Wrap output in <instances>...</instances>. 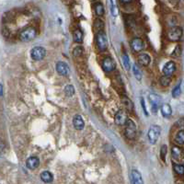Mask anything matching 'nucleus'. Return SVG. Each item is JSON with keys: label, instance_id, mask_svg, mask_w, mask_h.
I'll list each match as a JSON object with an SVG mask.
<instances>
[{"label": "nucleus", "instance_id": "f257e3e1", "mask_svg": "<svg viewBox=\"0 0 184 184\" xmlns=\"http://www.w3.org/2000/svg\"><path fill=\"white\" fill-rule=\"evenodd\" d=\"M160 133H161L160 126H158V125H152V126L149 128L148 133H147V138H148V141L150 142V144H152V145L156 144L160 136Z\"/></svg>", "mask_w": 184, "mask_h": 184}, {"label": "nucleus", "instance_id": "f03ea898", "mask_svg": "<svg viewBox=\"0 0 184 184\" xmlns=\"http://www.w3.org/2000/svg\"><path fill=\"white\" fill-rule=\"evenodd\" d=\"M124 135L128 139L133 140L136 136V125L135 122L128 119V121L125 123V131Z\"/></svg>", "mask_w": 184, "mask_h": 184}, {"label": "nucleus", "instance_id": "7ed1b4c3", "mask_svg": "<svg viewBox=\"0 0 184 184\" xmlns=\"http://www.w3.org/2000/svg\"><path fill=\"white\" fill-rule=\"evenodd\" d=\"M36 35H37L36 30L32 27H30V28H27L21 31L20 35V39L22 41H24V43H28V41L34 40Z\"/></svg>", "mask_w": 184, "mask_h": 184}, {"label": "nucleus", "instance_id": "20e7f679", "mask_svg": "<svg viewBox=\"0 0 184 184\" xmlns=\"http://www.w3.org/2000/svg\"><path fill=\"white\" fill-rule=\"evenodd\" d=\"M148 100L150 106H151V111L153 113H156L157 110L159 109V107L161 106V98L159 95L155 94V93H151L148 96Z\"/></svg>", "mask_w": 184, "mask_h": 184}, {"label": "nucleus", "instance_id": "39448f33", "mask_svg": "<svg viewBox=\"0 0 184 184\" xmlns=\"http://www.w3.org/2000/svg\"><path fill=\"white\" fill-rule=\"evenodd\" d=\"M46 55V50L41 46H36L31 49L30 56L34 61L43 60Z\"/></svg>", "mask_w": 184, "mask_h": 184}, {"label": "nucleus", "instance_id": "423d86ee", "mask_svg": "<svg viewBox=\"0 0 184 184\" xmlns=\"http://www.w3.org/2000/svg\"><path fill=\"white\" fill-rule=\"evenodd\" d=\"M96 41H97V45L100 51H106L108 48V41L106 34L103 31H98L97 36H96Z\"/></svg>", "mask_w": 184, "mask_h": 184}, {"label": "nucleus", "instance_id": "0eeeda50", "mask_svg": "<svg viewBox=\"0 0 184 184\" xmlns=\"http://www.w3.org/2000/svg\"><path fill=\"white\" fill-rule=\"evenodd\" d=\"M182 33H183V31L180 27H174L170 30L168 37L171 41H178L180 40L181 36H182Z\"/></svg>", "mask_w": 184, "mask_h": 184}, {"label": "nucleus", "instance_id": "6e6552de", "mask_svg": "<svg viewBox=\"0 0 184 184\" xmlns=\"http://www.w3.org/2000/svg\"><path fill=\"white\" fill-rule=\"evenodd\" d=\"M102 68L105 72H112L116 68V63L112 57H106L102 62Z\"/></svg>", "mask_w": 184, "mask_h": 184}, {"label": "nucleus", "instance_id": "1a4fd4ad", "mask_svg": "<svg viewBox=\"0 0 184 184\" xmlns=\"http://www.w3.org/2000/svg\"><path fill=\"white\" fill-rule=\"evenodd\" d=\"M127 121H128L127 113L122 110H120L114 116V122L117 125H121V126H122V125H125Z\"/></svg>", "mask_w": 184, "mask_h": 184}, {"label": "nucleus", "instance_id": "9d476101", "mask_svg": "<svg viewBox=\"0 0 184 184\" xmlns=\"http://www.w3.org/2000/svg\"><path fill=\"white\" fill-rule=\"evenodd\" d=\"M55 69H56V72L59 74L60 76H63V77L67 76L70 73L69 66L64 62H57L55 65Z\"/></svg>", "mask_w": 184, "mask_h": 184}, {"label": "nucleus", "instance_id": "9b49d317", "mask_svg": "<svg viewBox=\"0 0 184 184\" xmlns=\"http://www.w3.org/2000/svg\"><path fill=\"white\" fill-rule=\"evenodd\" d=\"M131 47L135 53H139L141 51H143L145 48V43L142 39L140 38H135L131 43Z\"/></svg>", "mask_w": 184, "mask_h": 184}, {"label": "nucleus", "instance_id": "f8f14e48", "mask_svg": "<svg viewBox=\"0 0 184 184\" xmlns=\"http://www.w3.org/2000/svg\"><path fill=\"white\" fill-rule=\"evenodd\" d=\"M175 71H176V64H175L173 61L168 62L163 67V73L165 76L171 77Z\"/></svg>", "mask_w": 184, "mask_h": 184}, {"label": "nucleus", "instance_id": "ddd939ff", "mask_svg": "<svg viewBox=\"0 0 184 184\" xmlns=\"http://www.w3.org/2000/svg\"><path fill=\"white\" fill-rule=\"evenodd\" d=\"M26 166L29 170H34L40 166V159L37 156H30L26 161Z\"/></svg>", "mask_w": 184, "mask_h": 184}, {"label": "nucleus", "instance_id": "4468645a", "mask_svg": "<svg viewBox=\"0 0 184 184\" xmlns=\"http://www.w3.org/2000/svg\"><path fill=\"white\" fill-rule=\"evenodd\" d=\"M73 125H74V128L78 130V131L84 129V127H85V122H84V120H83L81 115H76V116L74 117V119H73Z\"/></svg>", "mask_w": 184, "mask_h": 184}, {"label": "nucleus", "instance_id": "2eb2a0df", "mask_svg": "<svg viewBox=\"0 0 184 184\" xmlns=\"http://www.w3.org/2000/svg\"><path fill=\"white\" fill-rule=\"evenodd\" d=\"M151 62V58L146 54H141L138 56V63L142 66H147Z\"/></svg>", "mask_w": 184, "mask_h": 184}, {"label": "nucleus", "instance_id": "dca6fc26", "mask_svg": "<svg viewBox=\"0 0 184 184\" xmlns=\"http://www.w3.org/2000/svg\"><path fill=\"white\" fill-rule=\"evenodd\" d=\"M131 178H132V182L135 184H141L143 183V180H142L141 174L136 170H133L131 172Z\"/></svg>", "mask_w": 184, "mask_h": 184}, {"label": "nucleus", "instance_id": "f3484780", "mask_svg": "<svg viewBox=\"0 0 184 184\" xmlns=\"http://www.w3.org/2000/svg\"><path fill=\"white\" fill-rule=\"evenodd\" d=\"M182 155H183V152L182 150L178 147V146H173L172 149H171V156L174 159H177V160H180V158L182 157Z\"/></svg>", "mask_w": 184, "mask_h": 184}, {"label": "nucleus", "instance_id": "a211bd4d", "mask_svg": "<svg viewBox=\"0 0 184 184\" xmlns=\"http://www.w3.org/2000/svg\"><path fill=\"white\" fill-rule=\"evenodd\" d=\"M40 177H41V180H43V182H46V183L52 182L53 180H54L53 174L51 172H49V171H43V172H41V175H40Z\"/></svg>", "mask_w": 184, "mask_h": 184}, {"label": "nucleus", "instance_id": "6ab92c4d", "mask_svg": "<svg viewBox=\"0 0 184 184\" xmlns=\"http://www.w3.org/2000/svg\"><path fill=\"white\" fill-rule=\"evenodd\" d=\"M161 110V114L165 117V118H169L172 113L171 107L169 104H163L160 108Z\"/></svg>", "mask_w": 184, "mask_h": 184}, {"label": "nucleus", "instance_id": "aec40b11", "mask_svg": "<svg viewBox=\"0 0 184 184\" xmlns=\"http://www.w3.org/2000/svg\"><path fill=\"white\" fill-rule=\"evenodd\" d=\"M122 64L123 65L124 69L129 70L131 67V64H130V59L129 56L127 55V54H122Z\"/></svg>", "mask_w": 184, "mask_h": 184}, {"label": "nucleus", "instance_id": "412c9836", "mask_svg": "<svg viewBox=\"0 0 184 184\" xmlns=\"http://www.w3.org/2000/svg\"><path fill=\"white\" fill-rule=\"evenodd\" d=\"M122 102L123 103V105L125 106V108H126L129 112H132L133 111V104L132 100L130 99H128L127 97H122Z\"/></svg>", "mask_w": 184, "mask_h": 184}, {"label": "nucleus", "instance_id": "4be33fe9", "mask_svg": "<svg viewBox=\"0 0 184 184\" xmlns=\"http://www.w3.org/2000/svg\"><path fill=\"white\" fill-rule=\"evenodd\" d=\"M73 37H74V41H76V43H82L83 41V32L78 29L75 30Z\"/></svg>", "mask_w": 184, "mask_h": 184}, {"label": "nucleus", "instance_id": "5701e85b", "mask_svg": "<svg viewBox=\"0 0 184 184\" xmlns=\"http://www.w3.org/2000/svg\"><path fill=\"white\" fill-rule=\"evenodd\" d=\"M175 141L179 145H184V130H180L175 136Z\"/></svg>", "mask_w": 184, "mask_h": 184}, {"label": "nucleus", "instance_id": "b1692460", "mask_svg": "<svg viewBox=\"0 0 184 184\" xmlns=\"http://www.w3.org/2000/svg\"><path fill=\"white\" fill-rule=\"evenodd\" d=\"M111 12L112 15L114 17H117L119 14V10H118V7H117V3L116 0H111Z\"/></svg>", "mask_w": 184, "mask_h": 184}, {"label": "nucleus", "instance_id": "393cba45", "mask_svg": "<svg viewBox=\"0 0 184 184\" xmlns=\"http://www.w3.org/2000/svg\"><path fill=\"white\" fill-rule=\"evenodd\" d=\"M95 12H96L97 16H99V17L103 16V14H104V7L100 2L96 3V5H95Z\"/></svg>", "mask_w": 184, "mask_h": 184}, {"label": "nucleus", "instance_id": "a878e982", "mask_svg": "<svg viewBox=\"0 0 184 184\" xmlns=\"http://www.w3.org/2000/svg\"><path fill=\"white\" fill-rule=\"evenodd\" d=\"M170 82H171V79H170V77H168V76H164L162 78H160L159 79V83L162 87H169L170 85Z\"/></svg>", "mask_w": 184, "mask_h": 184}, {"label": "nucleus", "instance_id": "bb28decb", "mask_svg": "<svg viewBox=\"0 0 184 184\" xmlns=\"http://www.w3.org/2000/svg\"><path fill=\"white\" fill-rule=\"evenodd\" d=\"M133 76H135V78L138 81H140L142 79V73H141L140 69L137 67L136 64H135V65L133 66Z\"/></svg>", "mask_w": 184, "mask_h": 184}, {"label": "nucleus", "instance_id": "cd10ccee", "mask_svg": "<svg viewBox=\"0 0 184 184\" xmlns=\"http://www.w3.org/2000/svg\"><path fill=\"white\" fill-rule=\"evenodd\" d=\"M64 93L67 97H72L75 94V88L72 85H67L64 88Z\"/></svg>", "mask_w": 184, "mask_h": 184}, {"label": "nucleus", "instance_id": "c85d7f7f", "mask_svg": "<svg viewBox=\"0 0 184 184\" xmlns=\"http://www.w3.org/2000/svg\"><path fill=\"white\" fill-rule=\"evenodd\" d=\"M173 169L175 172L178 173L179 175H184V166L180 165V164H174L173 165Z\"/></svg>", "mask_w": 184, "mask_h": 184}, {"label": "nucleus", "instance_id": "c756f323", "mask_svg": "<svg viewBox=\"0 0 184 184\" xmlns=\"http://www.w3.org/2000/svg\"><path fill=\"white\" fill-rule=\"evenodd\" d=\"M83 52H84V50H83L81 46H77L73 50V55L76 57H79L83 54Z\"/></svg>", "mask_w": 184, "mask_h": 184}, {"label": "nucleus", "instance_id": "7c9ffc66", "mask_svg": "<svg viewBox=\"0 0 184 184\" xmlns=\"http://www.w3.org/2000/svg\"><path fill=\"white\" fill-rule=\"evenodd\" d=\"M167 152H168V148H167V146L166 145H163L161 146V149H160V157L161 159L165 162L166 161V155H167Z\"/></svg>", "mask_w": 184, "mask_h": 184}, {"label": "nucleus", "instance_id": "2f4dec72", "mask_svg": "<svg viewBox=\"0 0 184 184\" xmlns=\"http://www.w3.org/2000/svg\"><path fill=\"white\" fill-rule=\"evenodd\" d=\"M180 95V84H178V86H176L174 88V89L172 90V96L174 98H178Z\"/></svg>", "mask_w": 184, "mask_h": 184}, {"label": "nucleus", "instance_id": "473e14b6", "mask_svg": "<svg viewBox=\"0 0 184 184\" xmlns=\"http://www.w3.org/2000/svg\"><path fill=\"white\" fill-rule=\"evenodd\" d=\"M103 26H104V22L102 20H95V28H96V30H98V31L101 30Z\"/></svg>", "mask_w": 184, "mask_h": 184}, {"label": "nucleus", "instance_id": "72a5a7b5", "mask_svg": "<svg viewBox=\"0 0 184 184\" xmlns=\"http://www.w3.org/2000/svg\"><path fill=\"white\" fill-rule=\"evenodd\" d=\"M180 46H177L176 47V49H175V51L173 52V53H175V54H172V56H179L180 54Z\"/></svg>", "mask_w": 184, "mask_h": 184}, {"label": "nucleus", "instance_id": "f704fd0d", "mask_svg": "<svg viewBox=\"0 0 184 184\" xmlns=\"http://www.w3.org/2000/svg\"><path fill=\"white\" fill-rule=\"evenodd\" d=\"M141 102H142V107H143V109H144V112H145V114L147 115V112H146V105H145L144 99H141Z\"/></svg>", "mask_w": 184, "mask_h": 184}, {"label": "nucleus", "instance_id": "c9c22d12", "mask_svg": "<svg viewBox=\"0 0 184 184\" xmlns=\"http://www.w3.org/2000/svg\"><path fill=\"white\" fill-rule=\"evenodd\" d=\"M122 3H125V4H128V3H131L132 0H122Z\"/></svg>", "mask_w": 184, "mask_h": 184}, {"label": "nucleus", "instance_id": "e433bc0d", "mask_svg": "<svg viewBox=\"0 0 184 184\" xmlns=\"http://www.w3.org/2000/svg\"><path fill=\"white\" fill-rule=\"evenodd\" d=\"M1 96L3 97V85H1Z\"/></svg>", "mask_w": 184, "mask_h": 184}]
</instances>
